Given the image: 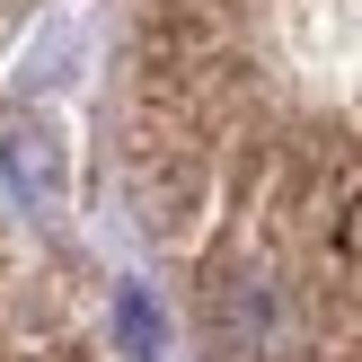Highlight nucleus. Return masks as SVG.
Here are the masks:
<instances>
[{
  "mask_svg": "<svg viewBox=\"0 0 362 362\" xmlns=\"http://www.w3.org/2000/svg\"><path fill=\"white\" fill-rule=\"evenodd\" d=\"M35 9H45V0H0V62H9V45L27 35V18H35Z\"/></svg>",
  "mask_w": 362,
  "mask_h": 362,
  "instance_id": "3",
  "label": "nucleus"
},
{
  "mask_svg": "<svg viewBox=\"0 0 362 362\" xmlns=\"http://www.w3.org/2000/svg\"><path fill=\"white\" fill-rule=\"evenodd\" d=\"M0 362H115L88 283L9 221H0Z\"/></svg>",
  "mask_w": 362,
  "mask_h": 362,
  "instance_id": "2",
  "label": "nucleus"
},
{
  "mask_svg": "<svg viewBox=\"0 0 362 362\" xmlns=\"http://www.w3.org/2000/svg\"><path fill=\"white\" fill-rule=\"evenodd\" d=\"M106 177L186 362H362V0H124Z\"/></svg>",
  "mask_w": 362,
  "mask_h": 362,
  "instance_id": "1",
  "label": "nucleus"
}]
</instances>
